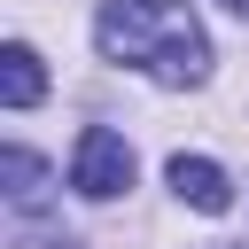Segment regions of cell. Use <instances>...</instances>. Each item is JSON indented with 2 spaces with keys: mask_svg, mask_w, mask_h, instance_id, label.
Listing matches in <instances>:
<instances>
[{
  "mask_svg": "<svg viewBox=\"0 0 249 249\" xmlns=\"http://www.w3.org/2000/svg\"><path fill=\"white\" fill-rule=\"evenodd\" d=\"M93 47L124 70H148L156 86H202L210 78V39L187 0H101Z\"/></svg>",
  "mask_w": 249,
  "mask_h": 249,
  "instance_id": "cell-1",
  "label": "cell"
},
{
  "mask_svg": "<svg viewBox=\"0 0 249 249\" xmlns=\"http://www.w3.org/2000/svg\"><path fill=\"white\" fill-rule=\"evenodd\" d=\"M70 187H78L86 202H117V195L132 187V148H124V132L86 124L78 148H70Z\"/></svg>",
  "mask_w": 249,
  "mask_h": 249,
  "instance_id": "cell-2",
  "label": "cell"
},
{
  "mask_svg": "<svg viewBox=\"0 0 249 249\" xmlns=\"http://www.w3.org/2000/svg\"><path fill=\"white\" fill-rule=\"evenodd\" d=\"M163 179H171V195H179V202H195L202 218L233 210V179H226L210 156H171V171H163Z\"/></svg>",
  "mask_w": 249,
  "mask_h": 249,
  "instance_id": "cell-3",
  "label": "cell"
},
{
  "mask_svg": "<svg viewBox=\"0 0 249 249\" xmlns=\"http://www.w3.org/2000/svg\"><path fill=\"white\" fill-rule=\"evenodd\" d=\"M39 93H47V70H39V54H31L23 39H8V47H0V101H8V109H31Z\"/></svg>",
  "mask_w": 249,
  "mask_h": 249,
  "instance_id": "cell-4",
  "label": "cell"
},
{
  "mask_svg": "<svg viewBox=\"0 0 249 249\" xmlns=\"http://www.w3.org/2000/svg\"><path fill=\"white\" fill-rule=\"evenodd\" d=\"M0 179H8V202L16 210H39L47 202V163L31 148H0Z\"/></svg>",
  "mask_w": 249,
  "mask_h": 249,
  "instance_id": "cell-5",
  "label": "cell"
},
{
  "mask_svg": "<svg viewBox=\"0 0 249 249\" xmlns=\"http://www.w3.org/2000/svg\"><path fill=\"white\" fill-rule=\"evenodd\" d=\"M226 8H233V16H249V0H226Z\"/></svg>",
  "mask_w": 249,
  "mask_h": 249,
  "instance_id": "cell-6",
  "label": "cell"
}]
</instances>
